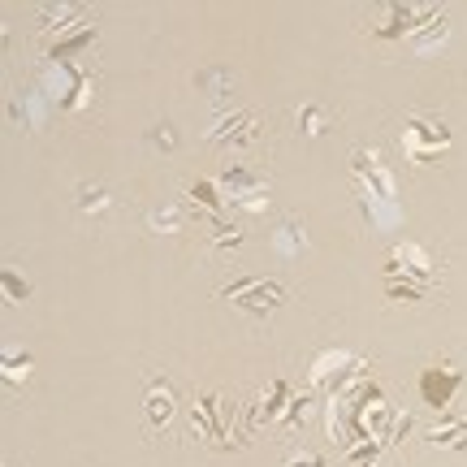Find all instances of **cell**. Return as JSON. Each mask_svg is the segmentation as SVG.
<instances>
[{
  "label": "cell",
  "mask_w": 467,
  "mask_h": 467,
  "mask_svg": "<svg viewBox=\"0 0 467 467\" xmlns=\"http://www.w3.org/2000/svg\"><path fill=\"white\" fill-rule=\"evenodd\" d=\"M225 299H234L243 312L268 317L273 307L285 303V290L277 282H265V277H247V282H238V285H225Z\"/></svg>",
  "instance_id": "cell-2"
},
{
  "label": "cell",
  "mask_w": 467,
  "mask_h": 467,
  "mask_svg": "<svg viewBox=\"0 0 467 467\" xmlns=\"http://www.w3.org/2000/svg\"><path fill=\"white\" fill-rule=\"evenodd\" d=\"M285 467H325V459L320 454H299V459H290Z\"/></svg>",
  "instance_id": "cell-13"
},
{
  "label": "cell",
  "mask_w": 467,
  "mask_h": 467,
  "mask_svg": "<svg viewBox=\"0 0 467 467\" xmlns=\"http://www.w3.org/2000/svg\"><path fill=\"white\" fill-rule=\"evenodd\" d=\"M402 148H407V161H416V165H429L433 156L451 148V130H446V121H437V117H407V126H402Z\"/></svg>",
  "instance_id": "cell-1"
},
{
  "label": "cell",
  "mask_w": 467,
  "mask_h": 467,
  "mask_svg": "<svg viewBox=\"0 0 467 467\" xmlns=\"http://www.w3.org/2000/svg\"><path fill=\"white\" fill-rule=\"evenodd\" d=\"M350 161H355V173H359V178L377 182V195H381V200H394V178L381 169V156H377V151L364 148V151H355Z\"/></svg>",
  "instance_id": "cell-4"
},
{
  "label": "cell",
  "mask_w": 467,
  "mask_h": 467,
  "mask_svg": "<svg viewBox=\"0 0 467 467\" xmlns=\"http://www.w3.org/2000/svg\"><path fill=\"white\" fill-rule=\"evenodd\" d=\"M74 208H78L83 217H104V213H113V191H109V186H96V182H83L74 191Z\"/></svg>",
  "instance_id": "cell-6"
},
{
  "label": "cell",
  "mask_w": 467,
  "mask_h": 467,
  "mask_svg": "<svg viewBox=\"0 0 467 467\" xmlns=\"http://www.w3.org/2000/svg\"><path fill=\"white\" fill-rule=\"evenodd\" d=\"M31 368H35L31 355H22V350H9V355H5V381H9V385L31 381Z\"/></svg>",
  "instance_id": "cell-9"
},
{
  "label": "cell",
  "mask_w": 467,
  "mask_h": 467,
  "mask_svg": "<svg viewBox=\"0 0 467 467\" xmlns=\"http://www.w3.org/2000/svg\"><path fill=\"white\" fill-rule=\"evenodd\" d=\"M221 186L230 191L234 200H260L268 182H265V178H255V173H247L243 165H234V169H225V173H221Z\"/></svg>",
  "instance_id": "cell-5"
},
{
  "label": "cell",
  "mask_w": 467,
  "mask_h": 467,
  "mask_svg": "<svg viewBox=\"0 0 467 467\" xmlns=\"http://www.w3.org/2000/svg\"><path fill=\"white\" fill-rule=\"evenodd\" d=\"M26 295H31V282H17L14 268H5V299H9V303H26Z\"/></svg>",
  "instance_id": "cell-10"
},
{
  "label": "cell",
  "mask_w": 467,
  "mask_h": 467,
  "mask_svg": "<svg viewBox=\"0 0 467 467\" xmlns=\"http://www.w3.org/2000/svg\"><path fill=\"white\" fill-rule=\"evenodd\" d=\"M169 420H173V385L156 377L148 389V424L151 429H165Z\"/></svg>",
  "instance_id": "cell-7"
},
{
  "label": "cell",
  "mask_w": 467,
  "mask_h": 467,
  "mask_svg": "<svg viewBox=\"0 0 467 467\" xmlns=\"http://www.w3.org/2000/svg\"><path fill=\"white\" fill-rule=\"evenodd\" d=\"M151 143H156V148H173V143H178V139H173V126H156V134H151Z\"/></svg>",
  "instance_id": "cell-11"
},
{
  "label": "cell",
  "mask_w": 467,
  "mask_h": 467,
  "mask_svg": "<svg viewBox=\"0 0 467 467\" xmlns=\"http://www.w3.org/2000/svg\"><path fill=\"white\" fill-rule=\"evenodd\" d=\"M178 213H156V217H151V225H156V230H178Z\"/></svg>",
  "instance_id": "cell-12"
},
{
  "label": "cell",
  "mask_w": 467,
  "mask_h": 467,
  "mask_svg": "<svg viewBox=\"0 0 467 467\" xmlns=\"http://www.w3.org/2000/svg\"><path fill=\"white\" fill-rule=\"evenodd\" d=\"M329 121H334V113H329V109H320V104L299 109V130L303 134H325L329 130Z\"/></svg>",
  "instance_id": "cell-8"
},
{
  "label": "cell",
  "mask_w": 467,
  "mask_h": 467,
  "mask_svg": "<svg viewBox=\"0 0 467 467\" xmlns=\"http://www.w3.org/2000/svg\"><path fill=\"white\" fill-rule=\"evenodd\" d=\"M459 381H463L459 368H424V372H420V394H424L429 407H446L451 394L459 389Z\"/></svg>",
  "instance_id": "cell-3"
}]
</instances>
